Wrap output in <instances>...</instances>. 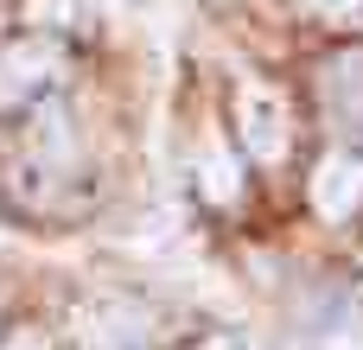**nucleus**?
Here are the masks:
<instances>
[{
	"label": "nucleus",
	"instance_id": "nucleus-1",
	"mask_svg": "<svg viewBox=\"0 0 363 350\" xmlns=\"http://www.w3.org/2000/svg\"><path fill=\"white\" fill-rule=\"evenodd\" d=\"M64 77V45L51 32H26L0 51V108H32L38 96H51V83Z\"/></svg>",
	"mask_w": 363,
	"mask_h": 350
},
{
	"label": "nucleus",
	"instance_id": "nucleus-2",
	"mask_svg": "<svg viewBox=\"0 0 363 350\" xmlns=\"http://www.w3.org/2000/svg\"><path fill=\"white\" fill-rule=\"evenodd\" d=\"M236 128H242L249 159H262V166H281V159H287V147H294L287 102H281L268 83H242V89H236Z\"/></svg>",
	"mask_w": 363,
	"mask_h": 350
},
{
	"label": "nucleus",
	"instance_id": "nucleus-3",
	"mask_svg": "<svg viewBox=\"0 0 363 350\" xmlns=\"http://www.w3.org/2000/svg\"><path fill=\"white\" fill-rule=\"evenodd\" d=\"M357 204H363V153L332 147V153L313 166V210H319L325 223H351Z\"/></svg>",
	"mask_w": 363,
	"mask_h": 350
},
{
	"label": "nucleus",
	"instance_id": "nucleus-4",
	"mask_svg": "<svg viewBox=\"0 0 363 350\" xmlns=\"http://www.w3.org/2000/svg\"><path fill=\"white\" fill-rule=\"evenodd\" d=\"M325 108L338 121H363V51H345L325 64Z\"/></svg>",
	"mask_w": 363,
	"mask_h": 350
},
{
	"label": "nucleus",
	"instance_id": "nucleus-5",
	"mask_svg": "<svg viewBox=\"0 0 363 350\" xmlns=\"http://www.w3.org/2000/svg\"><path fill=\"white\" fill-rule=\"evenodd\" d=\"M198 172H204V191H211L217 204H230V198H236V166H223V153H217V147H204Z\"/></svg>",
	"mask_w": 363,
	"mask_h": 350
},
{
	"label": "nucleus",
	"instance_id": "nucleus-6",
	"mask_svg": "<svg viewBox=\"0 0 363 350\" xmlns=\"http://www.w3.org/2000/svg\"><path fill=\"white\" fill-rule=\"evenodd\" d=\"M306 6H313V13H325V19H351L363 0H306Z\"/></svg>",
	"mask_w": 363,
	"mask_h": 350
}]
</instances>
